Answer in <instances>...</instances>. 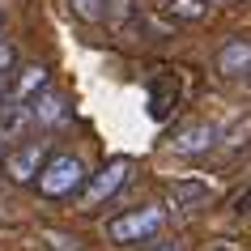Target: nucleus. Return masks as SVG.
I'll return each mask as SVG.
<instances>
[{
    "instance_id": "obj_1",
    "label": "nucleus",
    "mask_w": 251,
    "mask_h": 251,
    "mask_svg": "<svg viewBox=\"0 0 251 251\" xmlns=\"http://www.w3.org/2000/svg\"><path fill=\"white\" fill-rule=\"evenodd\" d=\"M39 192L47 200H60V196H73L81 183H85V162L77 158V153H47V162H43L39 171Z\"/></svg>"
},
{
    "instance_id": "obj_2",
    "label": "nucleus",
    "mask_w": 251,
    "mask_h": 251,
    "mask_svg": "<svg viewBox=\"0 0 251 251\" xmlns=\"http://www.w3.org/2000/svg\"><path fill=\"white\" fill-rule=\"evenodd\" d=\"M162 226H166V209H162V204H141V209L124 213V217H115V222H106V238L119 243V247H128V243L153 238Z\"/></svg>"
},
{
    "instance_id": "obj_3",
    "label": "nucleus",
    "mask_w": 251,
    "mask_h": 251,
    "mask_svg": "<svg viewBox=\"0 0 251 251\" xmlns=\"http://www.w3.org/2000/svg\"><path fill=\"white\" fill-rule=\"evenodd\" d=\"M128 171H132V162L128 158H111L102 166V171L94 175L90 183H85V192H81V200H85V204H102L106 196H115L119 187L128 183Z\"/></svg>"
},
{
    "instance_id": "obj_4",
    "label": "nucleus",
    "mask_w": 251,
    "mask_h": 251,
    "mask_svg": "<svg viewBox=\"0 0 251 251\" xmlns=\"http://www.w3.org/2000/svg\"><path fill=\"white\" fill-rule=\"evenodd\" d=\"M43 162H47V145L43 141H26V145H17L9 158H4V171L13 183H30V179H39Z\"/></svg>"
},
{
    "instance_id": "obj_5",
    "label": "nucleus",
    "mask_w": 251,
    "mask_h": 251,
    "mask_svg": "<svg viewBox=\"0 0 251 251\" xmlns=\"http://www.w3.org/2000/svg\"><path fill=\"white\" fill-rule=\"evenodd\" d=\"M30 119L34 124H43V128H51V124H64L68 119V106H64V94L60 90H51V85H43L34 98H30Z\"/></svg>"
},
{
    "instance_id": "obj_6",
    "label": "nucleus",
    "mask_w": 251,
    "mask_h": 251,
    "mask_svg": "<svg viewBox=\"0 0 251 251\" xmlns=\"http://www.w3.org/2000/svg\"><path fill=\"white\" fill-rule=\"evenodd\" d=\"M217 73L222 77H247L251 73V39H230L217 51Z\"/></svg>"
},
{
    "instance_id": "obj_7",
    "label": "nucleus",
    "mask_w": 251,
    "mask_h": 251,
    "mask_svg": "<svg viewBox=\"0 0 251 251\" xmlns=\"http://www.w3.org/2000/svg\"><path fill=\"white\" fill-rule=\"evenodd\" d=\"M217 141V128L213 124H192V128H183V132L171 141L175 153H204V149Z\"/></svg>"
},
{
    "instance_id": "obj_8",
    "label": "nucleus",
    "mask_w": 251,
    "mask_h": 251,
    "mask_svg": "<svg viewBox=\"0 0 251 251\" xmlns=\"http://www.w3.org/2000/svg\"><path fill=\"white\" fill-rule=\"evenodd\" d=\"M171 200H175V209H200V204H209L213 192L209 183H200V179H179V183H171Z\"/></svg>"
},
{
    "instance_id": "obj_9",
    "label": "nucleus",
    "mask_w": 251,
    "mask_h": 251,
    "mask_svg": "<svg viewBox=\"0 0 251 251\" xmlns=\"http://www.w3.org/2000/svg\"><path fill=\"white\" fill-rule=\"evenodd\" d=\"M43 85H47V68H43V64H30L26 73L17 77V85H13L9 94H4V102H13V106H26V98H30V94H39Z\"/></svg>"
},
{
    "instance_id": "obj_10",
    "label": "nucleus",
    "mask_w": 251,
    "mask_h": 251,
    "mask_svg": "<svg viewBox=\"0 0 251 251\" xmlns=\"http://www.w3.org/2000/svg\"><path fill=\"white\" fill-rule=\"evenodd\" d=\"M102 4L106 0H73L77 17H85V22H98V17H102Z\"/></svg>"
},
{
    "instance_id": "obj_11",
    "label": "nucleus",
    "mask_w": 251,
    "mask_h": 251,
    "mask_svg": "<svg viewBox=\"0 0 251 251\" xmlns=\"http://www.w3.org/2000/svg\"><path fill=\"white\" fill-rule=\"evenodd\" d=\"M47 243H51V251H81V247H77V238L55 234V230H47Z\"/></svg>"
},
{
    "instance_id": "obj_12",
    "label": "nucleus",
    "mask_w": 251,
    "mask_h": 251,
    "mask_svg": "<svg viewBox=\"0 0 251 251\" xmlns=\"http://www.w3.org/2000/svg\"><path fill=\"white\" fill-rule=\"evenodd\" d=\"M171 9L179 17H200V0H171Z\"/></svg>"
},
{
    "instance_id": "obj_13",
    "label": "nucleus",
    "mask_w": 251,
    "mask_h": 251,
    "mask_svg": "<svg viewBox=\"0 0 251 251\" xmlns=\"http://www.w3.org/2000/svg\"><path fill=\"white\" fill-rule=\"evenodd\" d=\"M9 64H13V47H9V43H0V73H4Z\"/></svg>"
},
{
    "instance_id": "obj_14",
    "label": "nucleus",
    "mask_w": 251,
    "mask_h": 251,
    "mask_svg": "<svg viewBox=\"0 0 251 251\" xmlns=\"http://www.w3.org/2000/svg\"><path fill=\"white\" fill-rule=\"evenodd\" d=\"M209 251H234V247H230V243H217V247H209Z\"/></svg>"
},
{
    "instance_id": "obj_15",
    "label": "nucleus",
    "mask_w": 251,
    "mask_h": 251,
    "mask_svg": "<svg viewBox=\"0 0 251 251\" xmlns=\"http://www.w3.org/2000/svg\"><path fill=\"white\" fill-rule=\"evenodd\" d=\"M153 251H183V247H153Z\"/></svg>"
},
{
    "instance_id": "obj_16",
    "label": "nucleus",
    "mask_w": 251,
    "mask_h": 251,
    "mask_svg": "<svg viewBox=\"0 0 251 251\" xmlns=\"http://www.w3.org/2000/svg\"><path fill=\"white\" fill-rule=\"evenodd\" d=\"M0 149H4V136H0Z\"/></svg>"
},
{
    "instance_id": "obj_17",
    "label": "nucleus",
    "mask_w": 251,
    "mask_h": 251,
    "mask_svg": "<svg viewBox=\"0 0 251 251\" xmlns=\"http://www.w3.org/2000/svg\"><path fill=\"white\" fill-rule=\"evenodd\" d=\"M247 209H251V200H247Z\"/></svg>"
}]
</instances>
